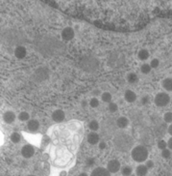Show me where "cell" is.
I'll return each instance as SVG.
<instances>
[{"instance_id": "cell-1", "label": "cell", "mask_w": 172, "mask_h": 176, "mask_svg": "<svg viewBox=\"0 0 172 176\" xmlns=\"http://www.w3.org/2000/svg\"><path fill=\"white\" fill-rule=\"evenodd\" d=\"M35 48L44 56H58L65 51V46L50 36H40L35 41Z\"/></svg>"}, {"instance_id": "cell-2", "label": "cell", "mask_w": 172, "mask_h": 176, "mask_svg": "<svg viewBox=\"0 0 172 176\" xmlns=\"http://www.w3.org/2000/svg\"><path fill=\"white\" fill-rule=\"evenodd\" d=\"M80 67L85 72L93 73L99 67V60L93 55H85L80 59Z\"/></svg>"}, {"instance_id": "cell-3", "label": "cell", "mask_w": 172, "mask_h": 176, "mask_svg": "<svg viewBox=\"0 0 172 176\" xmlns=\"http://www.w3.org/2000/svg\"><path fill=\"white\" fill-rule=\"evenodd\" d=\"M132 159L137 163H143L148 158V150L143 145H137L131 151Z\"/></svg>"}, {"instance_id": "cell-4", "label": "cell", "mask_w": 172, "mask_h": 176, "mask_svg": "<svg viewBox=\"0 0 172 176\" xmlns=\"http://www.w3.org/2000/svg\"><path fill=\"white\" fill-rule=\"evenodd\" d=\"M114 144L118 150L126 151L132 147L133 140L129 136L121 135V136H118L114 138Z\"/></svg>"}, {"instance_id": "cell-5", "label": "cell", "mask_w": 172, "mask_h": 176, "mask_svg": "<svg viewBox=\"0 0 172 176\" xmlns=\"http://www.w3.org/2000/svg\"><path fill=\"white\" fill-rule=\"evenodd\" d=\"M155 105L159 107H167L169 102H170V97L167 93L165 92H161V93H158L155 96Z\"/></svg>"}, {"instance_id": "cell-6", "label": "cell", "mask_w": 172, "mask_h": 176, "mask_svg": "<svg viewBox=\"0 0 172 176\" xmlns=\"http://www.w3.org/2000/svg\"><path fill=\"white\" fill-rule=\"evenodd\" d=\"M108 62L112 67H119L124 63V56L119 53H113L110 55Z\"/></svg>"}, {"instance_id": "cell-7", "label": "cell", "mask_w": 172, "mask_h": 176, "mask_svg": "<svg viewBox=\"0 0 172 176\" xmlns=\"http://www.w3.org/2000/svg\"><path fill=\"white\" fill-rule=\"evenodd\" d=\"M49 77V72L44 67H40L34 72V78L36 81H42L47 80Z\"/></svg>"}, {"instance_id": "cell-8", "label": "cell", "mask_w": 172, "mask_h": 176, "mask_svg": "<svg viewBox=\"0 0 172 176\" xmlns=\"http://www.w3.org/2000/svg\"><path fill=\"white\" fill-rule=\"evenodd\" d=\"M35 154V148L31 144H25L21 148V155L25 159H30L32 158Z\"/></svg>"}, {"instance_id": "cell-9", "label": "cell", "mask_w": 172, "mask_h": 176, "mask_svg": "<svg viewBox=\"0 0 172 176\" xmlns=\"http://www.w3.org/2000/svg\"><path fill=\"white\" fill-rule=\"evenodd\" d=\"M61 35H62V39L65 42H69L74 38L75 33H74V30H73L71 27H65L63 29L62 34Z\"/></svg>"}, {"instance_id": "cell-10", "label": "cell", "mask_w": 172, "mask_h": 176, "mask_svg": "<svg viewBox=\"0 0 172 176\" xmlns=\"http://www.w3.org/2000/svg\"><path fill=\"white\" fill-rule=\"evenodd\" d=\"M107 169L110 173H116L120 169V163L118 160H111L107 165Z\"/></svg>"}, {"instance_id": "cell-11", "label": "cell", "mask_w": 172, "mask_h": 176, "mask_svg": "<svg viewBox=\"0 0 172 176\" xmlns=\"http://www.w3.org/2000/svg\"><path fill=\"white\" fill-rule=\"evenodd\" d=\"M51 117H52V120L54 121V122L61 123V122H63V121L65 120V112L62 110H54L52 112Z\"/></svg>"}, {"instance_id": "cell-12", "label": "cell", "mask_w": 172, "mask_h": 176, "mask_svg": "<svg viewBox=\"0 0 172 176\" xmlns=\"http://www.w3.org/2000/svg\"><path fill=\"white\" fill-rule=\"evenodd\" d=\"M90 176H111L110 171L105 167H96L90 173Z\"/></svg>"}, {"instance_id": "cell-13", "label": "cell", "mask_w": 172, "mask_h": 176, "mask_svg": "<svg viewBox=\"0 0 172 176\" xmlns=\"http://www.w3.org/2000/svg\"><path fill=\"white\" fill-rule=\"evenodd\" d=\"M16 116L15 112L11 111V110L6 111V112H4V114H3V120H4V122L7 123V124L14 123L15 120H16Z\"/></svg>"}, {"instance_id": "cell-14", "label": "cell", "mask_w": 172, "mask_h": 176, "mask_svg": "<svg viewBox=\"0 0 172 176\" xmlns=\"http://www.w3.org/2000/svg\"><path fill=\"white\" fill-rule=\"evenodd\" d=\"M15 56L17 58V59H23L24 57L26 56L27 54V51L26 48L24 47L23 46H17L15 50Z\"/></svg>"}, {"instance_id": "cell-15", "label": "cell", "mask_w": 172, "mask_h": 176, "mask_svg": "<svg viewBox=\"0 0 172 176\" xmlns=\"http://www.w3.org/2000/svg\"><path fill=\"white\" fill-rule=\"evenodd\" d=\"M87 140L90 145H95L97 143H99V140H100L99 135H98L97 133H94V132L90 133L87 137Z\"/></svg>"}, {"instance_id": "cell-16", "label": "cell", "mask_w": 172, "mask_h": 176, "mask_svg": "<svg viewBox=\"0 0 172 176\" xmlns=\"http://www.w3.org/2000/svg\"><path fill=\"white\" fill-rule=\"evenodd\" d=\"M27 128L30 132H37L40 129V122L38 120L36 119H32V120H29L28 121V124H27Z\"/></svg>"}, {"instance_id": "cell-17", "label": "cell", "mask_w": 172, "mask_h": 176, "mask_svg": "<svg viewBox=\"0 0 172 176\" xmlns=\"http://www.w3.org/2000/svg\"><path fill=\"white\" fill-rule=\"evenodd\" d=\"M124 99L128 103H134L137 100V94L134 92L133 90H126L124 94Z\"/></svg>"}, {"instance_id": "cell-18", "label": "cell", "mask_w": 172, "mask_h": 176, "mask_svg": "<svg viewBox=\"0 0 172 176\" xmlns=\"http://www.w3.org/2000/svg\"><path fill=\"white\" fill-rule=\"evenodd\" d=\"M162 86L163 88L167 91V92H171L172 91V77H167L164 78L162 82Z\"/></svg>"}, {"instance_id": "cell-19", "label": "cell", "mask_w": 172, "mask_h": 176, "mask_svg": "<svg viewBox=\"0 0 172 176\" xmlns=\"http://www.w3.org/2000/svg\"><path fill=\"white\" fill-rule=\"evenodd\" d=\"M116 125L120 129H125L129 125V120L125 116H121L116 120Z\"/></svg>"}, {"instance_id": "cell-20", "label": "cell", "mask_w": 172, "mask_h": 176, "mask_svg": "<svg viewBox=\"0 0 172 176\" xmlns=\"http://www.w3.org/2000/svg\"><path fill=\"white\" fill-rule=\"evenodd\" d=\"M136 173L138 176H145L148 173V168L145 165H139L136 168Z\"/></svg>"}, {"instance_id": "cell-21", "label": "cell", "mask_w": 172, "mask_h": 176, "mask_svg": "<svg viewBox=\"0 0 172 176\" xmlns=\"http://www.w3.org/2000/svg\"><path fill=\"white\" fill-rule=\"evenodd\" d=\"M127 81L130 84H135L139 82V76L136 73H129L127 75Z\"/></svg>"}, {"instance_id": "cell-22", "label": "cell", "mask_w": 172, "mask_h": 176, "mask_svg": "<svg viewBox=\"0 0 172 176\" xmlns=\"http://www.w3.org/2000/svg\"><path fill=\"white\" fill-rule=\"evenodd\" d=\"M149 51L145 50V48H142V50H140L139 52H138V57L139 60H141V61H145V60H147L149 58Z\"/></svg>"}, {"instance_id": "cell-23", "label": "cell", "mask_w": 172, "mask_h": 176, "mask_svg": "<svg viewBox=\"0 0 172 176\" xmlns=\"http://www.w3.org/2000/svg\"><path fill=\"white\" fill-rule=\"evenodd\" d=\"M89 129L93 132L98 131V129H99V123H98L96 120H91L89 123Z\"/></svg>"}, {"instance_id": "cell-24", "label": "cell", "mask_w": 172, "mask_h": 176, "mask_svg": "<svg viewBox=\"0 0 172 176\" xmlns=\"http://www.w3.org/2000/svg\"><path fill=\"white\" fill-rule=\"evenodd\" d=\"M112 94H111L110 92H103L101 94V99L104 103H111V101H112Z\"/></svg>"}, {"instance_id": "cell-25", "label": "cell", "mask_w": 172, "mask_h": 176, "mask_svg": "<svg viewBox=\"0 0 172 176\" xmlns=\"http://www.w3.org/2000/svg\"><path fill=\"white\" fill-rule=\"evenodd\" d=\"M133 172V169L130 166H125L121 168V173L123 176H130Z\"/></svg>"}, {"instance_id": "cell-26", "label": "cell", "mask_w": 172, "mask_h": 176, "mask_svg": "<svg viewBox=\"0 0 172 176\" xmlns=\"http://www.w3.org/2000/svg\"><path fill=\"white\" fill-rule=\"evenodd\" d=\"M10 139H11V141L13 142V143H18L20 141V139H21V137H20V135L18 133H13L11 135V137H10Z\"/></svg>"}, {"instance_id": "cell-27", "label": "cell", "mask_w": 172, "mask_h": 176, "mask_svg": "<svg viewBox=\"0 0 172 176\" xmlns=\"http://www.w3.org/2000/svg\"><path fill=\"white\" fill-rule=\"evenodd\" d=\"M140 72L142 73V74H144V75L149 74V73L151 72V66H150V64L144 63V64L141 65L140 66Z\"/></svg>"}, {"instance_id": "cell-28", "label": "cell", "mask_w": 172, "mask_h": 176, "mask_svg": "<svg viewBox=\"0 0 172 176\" xmlns=\"http://www.w3.org/2000/svg\"><path fill=\"white\" fill-rule=\"evenodd\" d=\"M29 118H30V115L26 111H22V112H20L19 114H18V119H19L21 122H25V121H28Z\"/></svg>"}, {"instance_id": "cell-29", "label": "cell", "mask_w": 172, "mask_h": 176, "mask_svg": "<svg viewBox=\"0 0 172 176\" xmlns=\"http://www.w3.org/2000/svg\"><path fill=\"white\" fill-rule=\"evenodd\" d=\"M108 110H109V111H110L111 113H114V112L118 111V106L116 105L115 103L111 102L110 104H109V106H108Z\"/></svg>"}, {"instance_id": "cell-30", "label": "cell", "mask_w": 172, "mask_h": 176, "mask_svg": "<svg viewBox=\"0 0 172 176\" xmlns=\"http://www.w3.org/2000/svg\"><path fill=\"white\" fill-rule=\"evenodd\" d=\"M162 157L163 158V159H170V157H171V150L168 149V148H165L162 151Z\"/></svg>"}, {"instance_id": "cell-31", "label": "cell", "mask_w": 172, "mask_h": 176, "mask_svg": "<svg viewBox=\"0 0 172 176\" xmlns=\"http://www.w3.org/2000/svg\"><path fill=\"white\" fill-rule=\"evenodd\" d=\"M90 106L91 107H93V108H95V107H99V101H98V99L97 98H91L90 100Z\"/></svg>"}, {"instance_id": "cell-32", "label": "cell", "mask_w": 172, "mask_h": 176, "mask_svg": "<svg viewBox=\"0 0 172 176\" xmlns=\"http://www.w3.org/2000/svg\"><path fill=\"white\" fill-rule=\"evenodd\" d=\"M163 121L165 123H172V112H167L163 115Z\"/></svg>"}, {"instance_id": "cell-33", "label": "cell", "mask_w": 172, "mask_h": 176, "mask_svg": "<svg viewBox=\"0 0 172 176\" xmlns=\"http://www.w3.org/2000/svg\"><path fill=\"white\" fill-rule=\"evenodd\" d=\"M167 147V141H164L163 139H161V140H159V142H158V148H159V149H161V150L163 151V149H165Z\"/></svg>"}, {"instance_id": "cell-34", "label": "cell", "mask_w": 172, "mask_h": 176, "mask_svg": "<svg viewBox=\"0 0 172 176\" xmlns=\"http://www.w3.org/2000/svg\"><path fill=\"white\" fill-rule=\"evenodd\" d=\"M159 65H160V60L158 58H154V59L151 60V63H150L151 68L156 69V68H158V67H159Z\"/></svg>"}, {"instance_id": "cell-35", "label": "cell", "mask_w": 172, "mask_h": 176, "mask_svg": "<svg viewBox=\"0 0 172 176\" xmlns=\"http://www.w3.org/2000/svg\"><path fill=\"white\" fill-rule=\"evenodd\" d=\"M86 163H87L88 167H93L94 165V159L93 158H88L87 161H86Z\"/></svg>"}, {"instance_id": "cell-36", "label": "cell", "mask_w": 172, "mask_h": 176, "mask_svg": "<svg viewBox=\"0 0 172 176\" xmlns=\"http://www.w3.org/2000/svg\"><path fill=\"white\" fill-rule=\"evenodd\" d=\"M146 167L148 169H151L154 167V162H153L152 160H149V161H146V163H145Z\"/></svg>"}, {"instance_id": "cell-37", "label": "cell", "mask_w": 172, "mask_h": 176, "mask_svg": "<svg viewBox=\"0 0 172 176\" xmlns=\"http://www.w3.org/2000/svg\"><path fill=\"white\" fill-rule=\"evenodd\" d=\"M149 103V97L148 96H143L141 98V104L142 105H147Z\"/></svg>"}, {"instance_id": "cell-38", "label": "cell", "mask_w": 172, "mask_h": 176, "mask_svg": "<svg viewBox=\"0 0 172 176\" xmlns=\"http://www.w3.org/2000/svg\"><path fill=\"white\" fill-rule=\"evenodd\" d=\"M99 148L101 150H104V149H106L107 148V143L105 141H100L99 142Z\"/></svg>"}, {"instance_id": "cell-39", "label": "cell", "mask_w": 172, "mask_h": 176, "mask_svg": "<svg viewBox=\"0 0 172 176\" xmlns=\"http://www.w3.org/2000/svg\"><path fill=\"white\" fill-rule=\"evenodd\" d=\"M167 148L172 151V137L168 139V141H167Z\"/></svg>"}, {"instance_id": "cell-40", "label": "cell", "mask_w": 172, "mask_h": 176, "mask_svg": "<svg viewBox=\"0 0 172 176\" xmlns=\"http://www.w3.org/2000/svg\"><path fill=\"white\" fill-rule=\"evenodd\" d=\"M167 133H168L169 135L172 137V124H171V125H169V127L167 128Z\"/></svg>"}, {"instance_id": "cell-41", "label": "cell", "mask_w": 172, "mask_h": 176, "mask_svg": "<svg viewBox=\"0 0 172 176\" xmlns=\"http://www.w3.org/2000/svg\"><path fill=\"white\" fill-rule=\"evenodd\" d=\"M93 95H94V96H98V95H100V90H94L93 92Z\"/></svg>"}, {"instance_id": "cell-42", "label": "cell", "mask_w": 172, "mask_h": 176, "mask_svg": "<svg viewBox=\"0 0 172 176\" xmlns=\"http://www.w3.org/2000/svg\"><path fill=\"white\" fill-rule=\"evenodd\" d=\"M88 105V103H87V101H83L82 102V107H86Z\"/></svg>"}, {"instance_id": "cell-43", "label": "cell", "mask_w": 172, "mask_h": 176, "mask_svg": "<svg viewBox=\"0 0 172 176\" xmlns=\"http://www.w3.org/2000/svg\"><path fill=\"white\" fill-rule=\"evenodd\" d=\"M78 176H89V175H88L87 173H86V172H82V173H80Z\"/></svg>"}, {"instance_id": "cell-44", "label": "cell", "mask_w": 172, "mask_h": 176, "mask_svg": "<svg viewBox=\"0 0 172 176\" xmlns=\"http://www.w3.org/2000/svg\"><path fill=\"white\" fill-rule=\"evenodd\" d=\"M65 175H66V172H62V173H61V176H65Z\"/></svg>"}, {"instance_id": "cell-45", "label": "cell", "mask_w": 172, "mask_h": 176, "mask_svg": "<svg viewBox=\"0 0 172 176\" xmlns=\"http://www.w3.org/2000/svg\"><path fill=\"white\" fill-rule=\"evenodd\" d=\"M27 176H35V175H27Z\"/></svg>"}]
</instances>
